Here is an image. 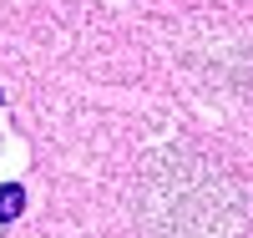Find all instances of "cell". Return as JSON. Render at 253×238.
<instances>
[{
    "instance_id": "cell-1",
    "label": "cell",
    "mask_w": 253,
    "mask_h": 238,
    "mask_svg": "<svg viewBox=\"0 0 253 238\" xmlns=\"http://www.w3.org/2000/svg\"><path fill=\"white\" fill-rule=\"evenodd\" d=\"M20 208H26V188H20V183H5V188H0V223L20 218Z\"/></svg>"
}]
</instances>
